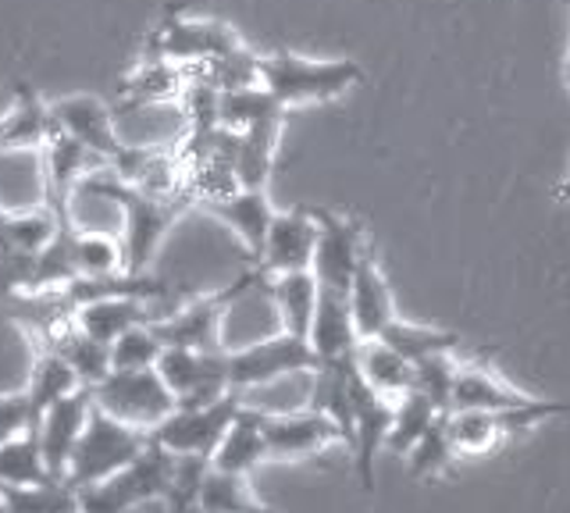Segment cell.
I'll use <instances>...</instances> for the list:
<instances>
[{
    "instance_id": "6da1fadb",
    "label": "cell",
    "mask_w": 570,
    "mask_h": 513,
    "mask_svg": "<svg viewBox=\"0 0 570 513\" xmlns=\"http://www.w3.org/2000/svg\"><path fill=\"white\" fill-rule=\"evenodd\" d=\"M79 193H82V197H97V200L121 207V218H125V233H121L125 264H129V272H136V275L154 260L160 239H165V233L175 225V218L186 210V204H193L189 197H154V193L118 179V175L107 165L97 168V171H89L86 179L79 182Z\"/></svg>"
},
{
    "instance_id": "7a4b0ae2",
    "label": "cell",
    "mask_w": 570,
    "mask_h": 513,
    "mask_svg": "<svg viewBox=\"0 0 570 513\" xmlns=\"http://www.w3.org/2000/svg\"><path fill=\"white\" fill-rule=\"evenodd\" d=\"M361 82H364V68L350 58L314 61L293 55V50H272V55L261 58V86L285 111L303 108V103L338 100Z\"/></svg>"
},
{
    "instance_id": "3957f363",
    "label": "cell",
    "mask_w": 570,
    "mask_h": 513,
    "mask_svg": "<svg viewBox=\"0 0 570 513\" xmlns=\"http://www.w3.org/2000/svg\"><path fill=\"white\" fill-rule=\"evenodd\" d=\"M147 446H150V432L132 428V424H125L111 414H104L100 406H94V417H89L79 446L68 460L65 482L79 492L94 489L107 482L111 474H118L121 467H129Z\"/></svg>"
},
{
    "instance_id": "277c9868",
    "label": "cell",
    "mask_w": 570,
    "mask_h": 513,
    "mask_svg": "<svg viewBox=\"0 0 570 513\" xmlns=\"http://www.w3.org/2000/svg\"><path fill=\"white\" fill-rule=\"evenodd\" d=\"M264 272L261 268H249L246 275H239L232 286L210 293V296H196L189 304L168 310L165 317H157L154 328L160 335L165 346H189V349H228L222 343V325H225V314L239 304L246 293L264 289Z\"/></svg>"
},
{
    "instance_id": "5b68a950",
    "label": "cell",
    "mask_w": 570,
    "mask_h": 513,
    "mask_svg": "<svg viewBox=\"0 0 570 513\" xmlns=\"http://www.w3.org/2000/svg\"><path fill=\"white\" fill-rule=\"evenodd\" d=\"M317 367V353L311 339L293 332H278L257 339L243 349H228V378L236 393H254L285 378H307Z\"/></svg>"
},
{
    "instance_id": "8992f818",
    "label": "cell",
    "mask_w": 570,
    "mask_h": 513,
    "mask_svg": "<svg viewBox=\"0 0 570 513\" xmlns=\"http://www.w3.org/2000/svg\"><path fill=\"white\" fill-rule=\"evenodd\" d=\"M175 464H178V456L150 438V446L142 450L129 467H121L118 474L107 477V482L82 492V513H121L136 503L160 500V495H168L171 489Z\"/></svg>"
},
{
    "instance_id": "52a82bcc",
    "label": "cell",
    "mask_w": 570,
    "mask_h": 513,
    "mask_svg": "<svg viewBox=\"0 0 570 513\" xmlns=\"http://www.w3.org/2000/svg\"><path fill=\"white\" fill-rule=\"evenodd\" d=\"M239 411H243V393H228L222 399L200 403V406H175V411L150 432V438L175 456L210 460L214 450L222 446V438L228 435L232 421L239 417Z\"/></svg>"
},
{
    "instance_id": "ba28073f",
    "label": "cell",
    "mask_w": 570,
    "mask_h": 513,
    "mask_svg": "<svg viewBox=\"0 0 570 513\" xmlns=\"http://www.w3.org/2000/svg\"><path fill=\"white\" fill-rule=\"evenodd\" d=\"M94 399L104 414H111L132 428L154 432L165 421L178 399L171 396V388L165 378L157 375V367L147 371H111L104 382L94 385Z\"/></svg>"
},
{
    "instance_id": "9c48e42d",
    "label": "cell",
    "mask_w": 570,
    "mask_h": 513,
    "mask_svg": "<svg viewBox=\"0 0 570 513\" xmlns=\"http://www.w3.org/2000/svg\"><path fill=\"white\" fill-rule=\"evenodd\" d=\"M157 375L165 378L178 406H200L236 393L228 378V349L165 346L157 361Z\"/></svg>"
},
{
    "instance_id": "30bf717a",
    "label": "cell",
    "mask_w": 570,
    "mask_h": 513,
    "mask_svg": "<svg viewBox=\"0 0 570 513\" xmlns=\"http://www.w3.org/2000/svg\"><path fill=\"white\" fill-rule=\"evenodd\" d=\"M239 47L236 29L210 19H186L183 11H168L147 40V58L175 65H204Z\"/></svg>"
},
{
    "instance_id": "8fae6325",
    "label": "cell",
    "mask_w": 570,
    "mask_h": 513,
    "mask_svg": "<svg viewBox=\"0 0 570 513\" xmlns=\"http://www.w3.org/2000/svg\"><path fill=\"white\" fill-rule=\"evenodd\" d=\"M392 417H396V399H385L382 393L364 382L361 367L353 378V474L364 492H374V467H379L382 450H389Z\"/></svg>"
},
{
    "instance_id": "7c38bea8",
    "label": "cell",
    "mask_w": 570,
    "mask_h": 513,
    "mask_svg": "<svg viewBox=\"0 0 570 513\" xmlns=\"http://www.w3.org/2000/svg\"><path fill=\"white\" fill-rule=\"evenodd\" d=\"M317 218V254H314V275L325 289H338L350 293L356 264H361V254L367 246V233L361 228V221L350 215H335V210H321L311 207Z\"/></svg>"
},
{
    "instance_id": "4fadbf2b",
    "label": "cell",
    "mask_w": 570,
    "mask_h": 513,
    "mask_svg": "<svg viewBox=\"0 0 570 513\" xmlns=\"http://www.w3.org/2000/svg\"><path fill=\"white\" fill-rule=\"evenodd\" d=\"M317 218L311 207L275 210L272 228H267L264 254L254 268L264 272V278L285 275V272H314L317 254Z\"/></svg>"
},
{
    "instance_id": "5bb4252c",
    "label": "cell",
    "mask_w": 570,
    "mask_h": 513,
    "mask_svg": "<svg viewBox=\"0 0 570 513\" xmlns=\"http://www.w3.org/2000/svg\"><path fill=\"white\" fill-rule=\"evenodd\" d=\"M264 435L272 460H307L325 453L328 446H343V432L325 414L311 411V406L264 414Z\"/></svg>"
},
{
    "instance_id": "9a60e30c",
    "label": "cell",
    "mask_w": 570,
    "mask_h": 513,
    "mask_svg": "<svg viewBox=\"0 0 570 513\" xmlns=\"http://www.w3.org/2000/svg\"><path fill=\"white\" fill-rule=\"evenodd\" d=\"M53 126L65 136H71L76 144L86 150H94L104 165H115V157L125 150V144L115 132V108H107L100 97L76 93V97H61L50 103Z\"/></svg>"
},
{
    "instance_id": "2e32d148",
    "label": "cell",
    "mask_w": 570,
    "mask_h": 513,
    "mask_svg": "<svg viewBox=\"0 0 570 513\" xmlns=\"http://www.w3.org/2000/svg\"><path fill=\"white\" fill-rule=\"evenodd\" d=\"M94 406H97L94 388L82 385L71 396L53 403L50 411L40 417V424H36V432H40V446H43V460H47L53 477H65L68 460H71V453H76L89 417H94Z\"/></svg>"
},
{
    "instance_id": "e0dca14e",
    "label": "cell",
    "mask_w": 570,
    "mask_h": 513,
    "mask_svg": "<svg viewBox=\"0 0 570 513\" xmlns=\"http://www.w3.org/2000/svg\"><path fill=\"white\" fill-rule=\"evenodd\" d=\"M350 310H353L361 339H379V335L400 317L396 304H392L389 282L382 275L379 250H374L371 239L364 246L361 264H356V275H353V286H350Z\"/></svg>"
},
{
    "instance_id": "ac0fdd59",
    "label": "cell",
    "mask_w": 570,
    "mask_h": 513,
    "mask_svg": "<svg viewBox=\"0 0 570 513\" xmlns=\"http://www.w3.org/2000/svg\"><path fill=\"white\" fill-rule=\"evenodd\" d=\"M200 210H207L210 218H218L222 225H228L232 233L239 236L249 260L254 264L261 260L264 243H267V228H272V218H275V207H272V197H267V189H243L239 186L236 193H228V197L200 204Z\"/></svg>"
},
{
    "instance_id": "d6986e66",
    "label": "cell",
    "mask_w": 570,
    "mask_h": 513,
    "mask_svg": "<svg viewBox=\"0 0 570 513\" xmlns=\"http://www.w3.org/2000/svg\"><path fill=\"white\" fill-rule=\"evenodd\" d=\"M53 136L50 103L40 97L32 82H14L11 108L0 115V154L4 150H43Z\"/></svg>"
},
{
    "instance_id": "ffe728a7",
    "label": "cell",
    "mask_w": 570,
    "mask_h": 513,
    "mask_svg": "<svg viewBox=\"0 0 570 513\" xmlns=\"http://www.w3.org/2000/svg\"><path fill=\"white\" fill-rule=\"evenodd\" d=\"M189 86V65L160 61V58H142L129 76L118 82V108H150V103H168L183 100Z\"/></svg>"
},
{
    "instance_id": "44dd1931",
    "label": "cell",
    "mask_w": 570,
    "mask_h": 513,
    "mask_svg": "<svg viewBox=\"0 0 570 513\" xmlns=\"http://www.w3.org/2000/svg\"><path fill=\"white\" fill-rule=\"evenodd\" d=\"M311 346L317 353V364L356 357L361 332H356L353 310H350V293L321 286V299H317L314 325H311Z\"/></svg>"
},
{
    "instance_id": "7402d4cb",
    "label": "cell",
    "mask_w": 570,
    "mask_h": 513,
    "mask_svg": "<svg viewBox=\"0 0 570 513\" xmlns=\"http://www.w3.org/2000/svg\"><path fill=\"white\" fill-rule=\"evenodd\" d=\"M285 108L275 103L272 111H264L257 121L239 132V154H236V175L243 189H267V179L275 171L278 139H282Z\"/></svg>"
},
{
    "instance_id": "603a6c76",
    "label": "cell",
    "mask_w": 570,
    "mask_h": 513,
    "mask_svg": "<svg viewBox=\"0 0 570 513\" xmlns=\"http://www.w3.org/2000/svg\"><path fill=\"white\" fill-rule=\"evenodd\" d=\"M76 322L86 335H94L97 343L111 346L118 335H125L136 325H154L157 310L150 299L139 296H104V299H89L76 310Z\"/></svg>"
},
{
    "instance_id": "cb8c5ba5",
    "label": "cell",
    "mask_w": 570,
    "mask_h": 513,
    "mask_svg": "<svg viewBox=\"0 0 570 513\" xmlns=\"http://www.w3.org/2000/svg\"><path fill=\"white\" fill-rule=\"evenodd\" d=\"M264 293L282 317V332H293L299 339H311L314 310L321 299V282L314 272H285L264 282Z\"/></svg>"
},
{
    "instance_id": "d4e9b609",
    "label": "cell",
    "mask_w": 570,
    "mask_h": 513,
    "mask_svg": "<svg viewBox=\"0 0 570 513\" xmlns=\"http://www.w3.org/2000/svg\"><path fill=\"white\" fill-rule=\"evenodd\" d=\"M267 456V435H264V411L243 403L239 417L232 421L228 435L222 438V446L214 450L210 467L232 471V474H254Z\"/></svg>"
},
{
    "instance_id": "484cf974",
    "label": "cell",
    "mask_w": 570,
    "mask_h": 513,
    "mask_svg": "<svg viewBox=\"0 0 570 513\" xmlns=\"http://www.w3.org/2000/svg\"><path fill=\"white\" fill-rule=\"evenodd\" d=\"M528 403H531V396H524L521 388L507 385L492 367L460 364L450 411H510V406H528Z\"/></svg>"
},
{
    "instance_id": "4316f807",
    "label": "cell",
    "mask_w": 570,
    "mask_h": 513,
    "mask_svg": "<svg viewBox=\"0 0 570 513\" xmlns=\"http://www.w3.org/2000/svg\"><path fill=\"white\" fill-rule=\"evenodd\" d=\"M36 346H47L53 353H61V357L76 367V375L82 378V385H89V388L111 375V346H104V343L94 339V335H86L76 317L65 322L61 328H53L47 339L36 343Z\"/></svg>"
},
{
    "instance_id": "83f0119b",
    "label": "cell",
    "mask_w": 570,
    "mask_h": 513,
    "mask_svg": "<svg viewBox=\"0 0 570 513\" xmlns=\"http://www.w3.org/2000/svg\"><path fill=\"white\" fill-rule=\"evenodd\" d=\"M356 367H361L364 382L385 399H400L414 388V364L382 339H361V346H356Z\"/></svg>"
},
{
    "instance_id": "f1b7e54d",
    "label": "cell",
    "mask_w": 570,
    "mask_h": 513,
    "mask_svg": "<svg viewBox=\"0 0 570 513\" xmlns=\"http://www.w3.org/2000/svg\"><path fill=\"white\" fill-rule=\"evenodd\" d=\"M22 388L29 393V403L36 411V424H40V417L50 411L53 403L71 396L76 388H82V378L76 375V367H71L61 353H53L47 346H36V361H32V371H29Z\"/></svg>"
},
{
    "instance_id": "f546056e",
    "label": "cell",
    "mask_w": 570,
    "mask_h": 513,
    "mask_svg": "<svg viewBox=\"0 0 570 513\" xmlns=\"http://www.w3.org/2000/svg\"><path fill=\"white\" fill-rule=\"evenodd\" d=\"M200 513H272L261 500L249 474H232L210 467L200 489Z\"/></svg>"
},
{
    "instance_id": "4dcf8cb0",
    "label": "cell",
    "mask_w": 570,
    "mask_h": 513,
    "mask_svg": "<svg viewBox=\"0 0 570 513\" xmlns=\"http://www.w3.org/2000/svg\"><path fill=\"white\" fill-rule=\"evenodd\" d=\"M50 467L43 460L40 432H22L0 446V485H43L50 482Z\"/></svg>"
},
{
    "instance_id": "1f68e13d",
    "label": "cell",
    "mask_w": 570,
    "mask_h": 513,
    "mask_svg": "<svg viewBox=\"0 0 570 513\" xmlns=\"http://www.w3.org/2000/svg\"><path fill=\"white\" fill-rule=\"evenodd\" d=\"M445 411L428 399L417 388H410L406 396L396 399V417H392V432H389V450L396 456H406L417 442L428 435V428L442 417Z\"/></svg>"
},
{
    "instance_id": "d6a6232c",
    "label": "cell",
    "mask_w": 570,
    "mask_h": 513,
    "mask_svg": "<svg viewBox=\"0 0 570 513\" xmlns=\"http://www.w3.org/2000/svg\"><path fill=\"white\" fill-rule=\"evenodd\" d=\"M445 424L460 456H489L507 442L495 411H450Z\"/></svg>"
},
{
    "instance_id": "836d02e7",
    "label": "cell",
    "mask_w": 570,
    "mask_h": 513,
    "mask_svg": "<svg viewBox=\"0 0 570 513\" xmlns=\"http://www.w3.org/2000/svg\"><path fill=\"white\" fill-rule=\"evenodd\" d=\"M8 513H79L82 492L65 477H50L43 485H4Z\"/></svg>"
},
{
    "instance_id": "e575fe53",
    "label": "cell",
    "mask_w": 570,
    "mask_h": 513,
    "mask_svg": "<svg viewBox=\"0 0 570 513\" xmlns=\"http://www.w3.org/2000/svg\"><path fill=\"white\" fill-rule=\"evenodd\" d=\"M382 343H389L392 349H400L410 364H417L424 357H435V353H453L460 346L456 332H442V328H428V325H414L406 317H396L382 335Z\"/></svg>"
},
{
    "instance_id": "d590c367",
    "label": "cell",
    "mask_w": 570,
    "mask_h": 513,
    "mask_svg": "<svg viewBox=\"0 0 570 513\" xmlns=\"http://www.w3.org/2000/svg\"><path fill=\"white\" fill-rule=\"evenodd\" d=\"M445 417L450 414H442L417 446L406 453V474L414 477V482H432V477L450 474L453 460L460 456L450 438V424H445Z\"/></svg>"
},
{
    "instance_id": "8d00e7d4",
    "label": "cell",
    "mask_w": 570,
    "mask_h": 513,
    "mask_svg": "<svg viewBox=\"0 0 570 513\" xmlns=\"http://www.w3.org/2000/svg\"><path fill=\"white\" fill-rule=\"evenodd\" d=\"M76 264L82 278H107L129 272V264H125V243L104 233H86V228H76Z\"/></svg>"
},
{
    "instance_id": "74e56055",
    "label": "cell",
    "mask_w": 570,
    "mask_h": 513,
    "mask_svg": "<svg viewBox=\"0 0 570 513\" xmlns=\"http://www.w3.org/2000/svg\"><path fill=\"white\" fill-rule=\"evenodd\" d=\"M36 257L40 254L11 250V210L0 207V296L14 299L29 293L32 275H36Z\"/></svg>"
},
{
    "instance_id": "f35d334b",
    "label": "cell",
    "mask_w": 570,
    "mask_h": 513,
    "mask_svg": "<svg viewBox=\"0 0 570 513\" xmlns=\"http://www.w3.org/2000/svg\"><path fill=\"white\" fill-rule=\"evenodd\" d=\"M165 343L154 325H136L111 343V371H147L157 367Z\"/></svg>"
},
{
    "instance_id": "ab89813d",
    "label": "cell",
    "mask_w": 570,
    "mask_h": 513,
    "mask_svg": "<svg viewBox=\"0 0 570 513\" xmlns=\"http://www.w3.org/2000/svg\"><path fill=\"white\" fill-rule=\"evenodd\" d=\"M456 371H460V364L453 361V353H435V357H424V361L414 364V388L432 399L439 411L450 414Z\"/></svg>"
},
{
    "instance_id": "60d3db41",
    "label": "cell",
    "mask_w": 570,
    "mask_h": 513,
    "mask_svg": "<svg viewBox=\"0 0 570 513\" xmlns=\"http://www.w3.org/2000/svg\"><path fill=\"white\" fill-rule=\"evenodd\" d=\"M32 428H36V411H32L26 388H18V393H0V446L11 442L14 435L32 432Z\"/></svg>"
},
{
    "instance_id": "b9f144b4",
    "label": "cell",
    "mask_w": 570,
    "mask_h": 513,
    "mask_svg": "<svg viewBox=\"0 0 570 513\" xmlns=\"http://www.w3.org/2000/svg\"><path fill=\"white\" fill-rule=\"evenodd\" d=\"M121 513H171L168 510V500L160 495V500H147V503H136V506H129V510H121Z\"/></svg>"
},
{
    "instance_id": "7bdbcfd3",
    "label": "cell",
    "mask_w": 570,
    "mask_h": 513,
    "mask_svg": "<svg viewBox=\"0 0 570 513\" xmlns=\"http://www.w3.org/2000/svg\"><path fill=\"white\" fill-rule=\"evenodd\" d=\"M552 200H557V204H570V175L557 186V193H552Z\"/></svg>"
},
{
    "instance_id": "ee69618b",
    "label": "cell",
    "mask_w": 570,
    "mask_h": 513,
    "mask_svg": "<svg viewBox=\"0 0 570 513\" xmlns=\"http://www.w3.org/2000/svg\"><path fill=\"white\" fill-rule=\"evenodd\" d=\"M0 513H8V495H4V485H0Z\"/></svg>"
},
{
    "instance_id": "f6af8a7d",
    "label": "cell",
    "mask_w": 570,
    "mask_h": 513,
    "mask_svg": "<svg viewBox=\"0 0 570 513\" xmlns=\"http://www.w3.org/2000/svg\"><path fill=\"white\" fill-rule=\"evenodd\" d=\"M563 72H567V86H570V55H567V68H563Z\"/></svg>"
},
{
    "instance_id": "bcb514c9",
    "label": "cell",
    "mask_w": 570,
    "mask_h": 513,
    "mask_svg": "<svg viewBox=\"0 0 570 513\" xmlns=\"http://www.w3.org/2000/svg\"><path fill=\"white\" fill-rule=\"evenodd\" d=\"M79 513H82V510H79Z\"/></svg>"
}]
</instances>
